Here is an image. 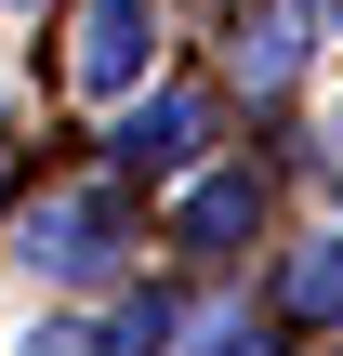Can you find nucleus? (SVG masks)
I'll return each instance as SVG.
<instances>
[{
  "instance_id": "ddd939ff",
  "label": "nucleus",
  "mask_w": 343,
  "mask_h": 356,
  "mask_svg": "<svg viewBox=\"0 0 343 356\" xmlns=\"http://www.w3.org/2000/svg\"><path fill=\"white\" fill-rule=\"evenodd\" d=\"M26 13H40V0H26Z\"/></svg>"
},
{
  "instance_id": "f257e3e1",
  "label": "nucleus",
  "mask_w": 343,
  "mask_h": 356,
  "mask_svg": "<svg viewBox=\"0 0 343 356\" xmlns=\"http://www.w3.org/2000/svg\"><path fill=\"white\" fill-rule=\"evenodd\" d=\"M13 238H26V264H40L53 291H106V277L132 264V185H119V172H106V185H53Z\"/></svg>"
},
{
  "instance_id": "9d476101",
  "label": "nucleus",
  "mask_w": 343,
  "mask_h": 356,
  "mask_svg": "<svg viewBox=\"0 0 343 356\" xmlns=\"http://www.w3.org/2000/svg\"><path fill=\"white\" fill-rule=\"evenodd\" d=\"M317 26H343V0H317Z\"/></svg>"
},
{
  "instance_id": "0eeeda50",
  "label": "nucleus",
  "mask_w": 343,
  "mask_h": 356,
  "mask_svg": "<svg viewBox=\"0 0 343 356\" xmlns=\"http://www.w3.org/2000/svg\"><path fill=\"white\" fill-rule=\"evenodd\" d=\"M185 343V317H172V291H119V317L93 330V356H172Z\"/></svg>"
},
{
  "instance_id": "f8f14e48",
  "label": "nucleus",
  "mask_w": 343,
  "mask_h": 356,
  "mask_svg": "<svg viewBox=\"0 0 343 356\" xmlns=\"http://www.w3.org/2000/svg\"><path fill=\"white\" fill-rule=\"evenodd\" d=\"M0 172H13V132H0Z\"/></svg>"
},
{
  "instance_id": "20e7f679",
  "label": "nucleus",
  "mask_w": 343,
  "mask_h": 356,
  "mask_svg": "<svg viewBox=\"0 0 343 356\" xmlns=\"http://www.w3.org/2000/svg\"><path fill=\"white\" fill-rule=\"evenodd\" d=\"M304 40H317V0H264V13H238V53H225V66H238V92H251V106H278V92L304 79Z\"/></svg>"
},
{
  "instance_id": "423d86ee",
  "label": "nucleus",
  "mask_w": 343,
  "mask_h": 356,
  "mask_svg": "<svg viewBox=\"0 0 343 356\" xmlns=\"http://www.w3.org/2000/svg\"><path fill=\"white\" fill-rule=\"evenodd\" d=\"M278 317H291V330H343V225L278 264Z\"/></svg>"
},
{
  "instance_id": "6e6552de",
  "label": "nucleus",
  "mask_w": 343,
  "mask_h": 356,
  "mask_svg": "<svg viewBox=\"0 0 343 356\" xmlns=\"http://www.w3.org/2000/svg\"><path fill=\"white\" fill-rule=\"evenodd\" d=\"M185 356H291V317H251V304H212V317H185Z\"/></svg>"
},
{
  "instance_id": "9b49d317",
  "label": "nucleus",
  "mask_w": 343,
  "mask_h": 356,
  "mask_svg": "<svg viewBox=\"0 0 343 356\" xmlns=\"http://www.w3.org/2000/svg\"><path fill=\"white\" fill-rule=\"evenodd\" d=\"M330 172H343V119H330Z\"/></svg>"
},
{
  "instance_id": "f03ea898",
  "label": "nucleus",
  "mask_w": 343,
  "mask_h": 356,
  "mask_svg": "<svg viewBox=\"0 0 343 356\" xmlns=\"http://www.w3.org/2000/svg\"><path fill=\"white\" fill-rule=\"evenodd\" d=\"M198 145H212V92H185V79H132V106H119V132H106V172L119 185H172V172H198Z\"/></svg>"
},
{
  "instance_id": "39448f33",
  "label": "nucleus",
  "mask_w": 343,
  "mask_h": 356,
  "mask_svg": "<svg viewBox=\"0 0 343 356\" xmlns=\"http://www.w3.org/2000/svg\"><path fill=\"white\" fill-rule=\"evenodd\" d=\"M172 238H185L198 264H225L238 238H264V172H198L185 211H172Z\"/></svg>"
},
{
  "instance_id": "1a4fd4ad",
  "label": "nucleus",
  "mask_w": 343,
  "mask_h": 356,
  "mask_svg": "<svg viewBox=\"0 0 343 356\" xmlns=\"http://www.w3.org/2000/svg\"><path fill=\"white\" fill-rule=\"evenodd\" d=\"M26 356H93V330H26Z\"/></svg>"
},
{
  "instance_id": "7ed1b4c3",
  "label": "nucleus",
  "mask_w": 343,
  "mask_h": 356,
  "mask_svg": "<svg viewBox=\"0 0 343 356\" xmlns=\"http://www.w3.org/2000/svg\"><path fill=\"white\" fill-rule=\"evenodd\" d=\"M145 66H159V0H79L66 79H79V92H132Z\"/></svg>"
}]
</instances>
